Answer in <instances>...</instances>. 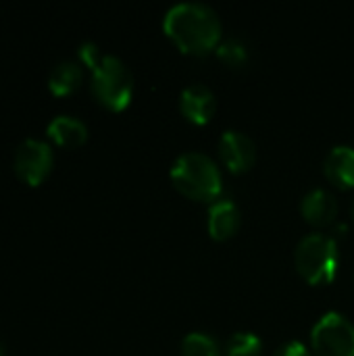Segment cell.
I'll return each instance as SVG.
<instances>
[{"label":"cell","instance_id":"ac0fdd59","mask_svg":"<svg viewBox=\"0 0 354 356\" xmlns=\"http://www.w3.org/2000/svg\"><path fill=\"white\" fill-rule=\"evenodd\" d=\"M273 356H311V353L303 342L292 340V342H286L284 346H280Z\"/></svg>","mask_w":354,"mask_h":356},{"label":"cell","instance_id":"3957f363","mask_svg":"<svg viewBox=\"0 0 354 356\" xmlns=\"http://www.w3.org/2000/svg\"><path fill=\"white\" fill-rule=\"evenodd\" d=\"M294 263L303 280H307L311 286L332 284L340 267L338 244L325 234H309L298 242Z\"/></svg>","mask_w":354,"mask_h":356},{"label":"cell","instance_id":"30bf717a","mask_svg":"<svg viewBox=\"0 0 354 356\" xmlns=\"http://www.w3.org/2000/svg\"><path fill=\"white\" fill-rule=\"evenodd\" d=\"M209 234L213 240H230L240 227V209L230 198H219L209 209Z\"/></svg>","mask_w":354,"mask_h":356},{"label":"cell","instance_id":"d6986e66","mask_svg":"<svg viewBox=\"0 0 354 356\" xmlns=\"http://www.w3.org/2000/svg\"><path fill=\"white\" fill-rule=\"evenodd\" d=\"M4 355V350H2V344H0V356Z\"/></svg>","mask_w":354,"mask_h":356},{"label":"cell","instance_id":"8992f818","mask_svg":"<svg viewBox=\"0 0 354 356\" xmlns=\"http://www.w3.org/2000/svg\"><path fill=\"white\" fill-rule=\"evenodd\" d=\"M52 169V150L46 142L27 138L17 146L15 171L27 186H38Z\"/></svg>","mask_w":354,"mask_h":356},{"label":"cell","instance_id":"7a4b0ae2","mask_svg":"<svg viewBox=\"0 0 354 356\" xmlns=\"http://www.w3.org/2000/svg\"><path fill=\"white\" fill-rule=\"evenodd\" d=\"M173 186L188 198L215 202L223 190V177L217 163L202 152H184L171 167Z\"/></svg>","mask_w":354,"mask_h":356},{"label":"cell","instance_id":"5b68a950","mask_svg":"<svg viewBox=\"0 0 354 356\" xmlns=\"http://www.w3.org/2000/svg\"><path fill=\"white\" fill-rule=\"evenodd\" d=\"M311 346L315 356H354V325L340 313H328L315 323Z\"/></svg>","mask_w":354,"mask_h":356},{"label":"cell","instance_id":"ba28073f","mask_svg":"<svg viewBox=\"0 0 354 356\" xmlns=\"http://www.w3.org/2000/svg\"><path fill=\"white\" fill-rule=\"evenodd\" d=\"M215 108H217L215 94L211 92V88L202 83L188 86L179 96V111L194 125H207L213 119Z\"/></svg>","mask_w":354,"mask_h":356},{"label":"cell","instance_id":"6da1fadb","mask_svg":"<svg viewBox=\"0 0 354 356\" xmlns=\"http://www.w3.org/2000/svg\"><path fill=\"white\" fill-rule=\"evenodd\" d=\"M163 29L186 54H209L221 44V19L200 2H179L163 19Z\"/></svg>","mask_w":354,"mask_h":356},{"label":"cell","instance_id":"52a82bcc","mask_svg":"<svg viewBox=\"0 0 354 356\" xmlns=\"http://www.w3.org/2000/svg\"><path fill=\"white\" fill-rule=\"evenodd\" d=\"M219 156L232 173H246L257 161V146L246 134L227 129L219 140Z\"/></svg>","mask_w":354,"mask_h":356},{"label":"cell","instance_id":"5bb4252c","mask_svg":"<svg viewBox=\"0 0 354 356\" xmlns=\"http://www.w3.org/2000/svg\"><path fill=\"white\" fill-rule=\"evenodd\" d=\"M182 356H221V346L213 336L194 332L184 338Z\"/></svg>","mask_w":354,"mask_h":356},{"label":"cell","instance_id":"2e32d148","mask_svg":"<svg viewBox=\"0 0 354 356\" xmlns=\"http://www.w3.org/2000/svg\"><path fill=\"white\" fill-rule=\"evenodd\" d=\"M225 355L227 356H261L263 355V342L259 336L250 332H240L234 334L227 344H225Z\"/></svg>","mask_w":354,"mask_h":356},{"label":"cell","instance_id":"e0dca14e","mask_svg":"<svg viewBox=\"0 0 354 356\" xmlns=\"http://www.w3.org/2000/svg\"><path fill=\"white\" fill-rule=\"evenodd\" d=\"M77 52H79V58H81V63H83V65H88L90 69H92V67L96 65V60L102 56L100 48H98L94 42H83V44L79 46V50H77Z\"/></svg>","mask_w":354,"mask_h":356},{"label":"cell","instance_id":"ffe728a7","mask_svg":"<svg viewBox=\"0 0 354 356\" xmlns=\"http://www.w3.org/2000/svg\"><path fill=\"white\" fill-rule=\"evenodd\" d=\"M353 219H354V202H353Z\"/></svg>","mask_w":354,"mask_h":356},{"label":"cell","instance_id":"8fae6325","mask_svg":"<svg viewBox=\"0 0 354 356\" xmlns=\"http://www.w3.org/2000/svg\"><path fill=\"white\" fill-rule=\"evenodd\" d=\"M325 177L342 190L354 188V148L336 146L323 161Z\"/></svg>","mask_w":354,"mask_h":356},{"label":"cell","instance_id":"9c48e42d","mask_svg":"<svg viewBox=\"0 0 354 356\" xmlns=\"http://www.w3.org/2000/svg\"><path fill=\"white\" fill-rule=\"evenodd\" d=\"M300 211H303V217L311 225L325 227V225L336 221V217H338V202H336L332 192H328L323 188H315V190H311L303 198Z\"/></svg>","mask_w":354,"mask_h":356},{"label":"cell","instance_id":"7c38bea8","mask_svg":"<svg viewBox=\"0 0 354 356\" xmlns=\"http://www.w3.org/2000/svg\"><path fill=\"white\" fill-rule=\"evenodd\" d=\"M48 136L65 148H75L81 146L88 138V127L83 121L69 117V115H58L48 123Z\"/></svg>","mask_w":354,"mask_h":356},{"label":"cell","instance_id":"277c9868","mask_svg":"<svg viewBox=\"0 0 354 356\" xmlns=\"http://www.w3.org/2000/svg\"><path fill=\"white\" fill-rule=\"evenodd\" d=\"M92 92L108 111H123L134 94L131 71L121 58L102 54L92 67Z\"/></svg>","mask_w":354,"mask_h":356},{"label":"cell","instance_id":"9a60e30c","mask_svg":"<svg viewBox=\"0 0 354 356\" xmlns=\"http://www.w3.org/2000/svg\"><path fill=\"white\" fill-rule=\"evenodd\" d=\"M217 56L230 69H240L248 63V48L238 38H227L217 46Z\"/></svg>","mask_w":354,"mask_h":356},{"label":"cell","instance_id":"4fadbf2b","mask_svg":"<svg viewBox=\"0 0 354 356\" xmlns=\"http://www.w3.org/2000/svg\"><path fill=\"white\" fill-rule=\"evenodd\" d=\"M81 79H83V73H81V67L77 63H73V60H61L50 71L48 88L56 96H67V94H71V92H75L79 88Z\"/></svg>","mask_w":354,"mask_h":356}]
</instances>
